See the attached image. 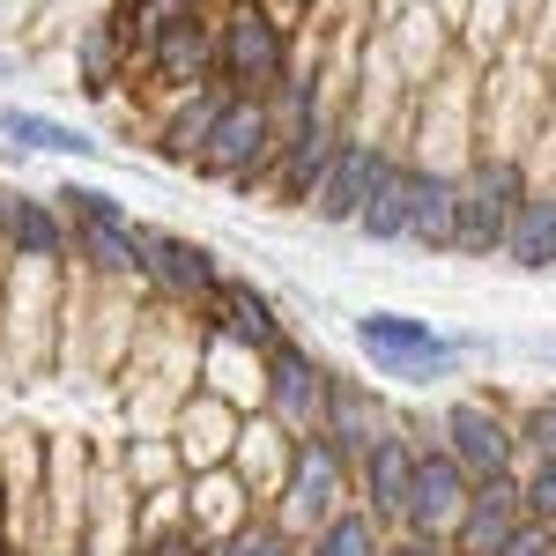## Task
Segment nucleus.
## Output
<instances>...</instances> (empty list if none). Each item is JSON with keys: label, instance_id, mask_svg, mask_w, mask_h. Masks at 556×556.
Here are the masks:
<instances>
[{"label": "nucleus", "instance_id": "5", "mask_svg": "<svg viewBox=\"0 0 556 556\" xmlns=\"http://www.w3.org/2000/svg\"><path fill=\"white\" fill-rule=\"evenodd\" d=\"M275 141H282V119L267 112V97H223L193 149V172L223 178V186H260L275 164Z\"/></svg>", "mask_w": 556, "mask_h": 556}, {"label": "nucleus", "instance_id": "9", "mask_svg": "<svg viewBox=\"0 0 556 556\" xmlns=\"http://www.w3.org/2000/svg\"><path fill=\"white\" fill-rule=\"evenodd\" d=\"M438 445L460 460V475H519V430L513 416L497 408V401H482V393H468V401H453L445 416H438Z\"/></svg>", "mask_w": 556, "mask_h": 556}, {"label": "nucleus", "instance_id": "28", "mask_svg": "<svg viewBox=\"0 0 556 556\" xmlns=\"http://www.w3.org/2000/svg\"><path fill=\"white\" fill-rule=\"evenodd\" d=\"M215 104H223V89H193V97H172V119L156 127V156L164 164H193V149H201V134H208Z\"/></svg>", "mask_w": 556, "mask_h": 556}, {"label": "nucleus", "instance_id": "8", "mask_svg": "<svg viewBox=\"0 0 556 556\" xmlns=\"http://www.w3.org/2000/svg\"><path fill=\"white\" fill-rule=\"evenodd\" d=\"M327 379H334V371L304 342L282 334V342L260 356V416L282 424L290 438H312V430H319V408H327Z\"/></svg>", "mask_w": 556, "mask_h": 556}, {"label": "nucleus", "instance_id": "29", "mask_svg": "<svg viewBox=\"0 0 556 556\" xmlns=\"http://www.w3.org/2000/svg\"><path fill=\"white\" fill-rule=\"evenodd\" d=\"M282 549H290V534H282V527H275L267 513H253L245 527H238V534L208 542V556H282Z\"/></svg>", "mask_w": 556, "mask_h": 556}, {"label": "nucleus", "instance_id": "21", "mask_svg": "<svg viewBox=\"0 0 556 556\" xmlns=\"http://www.w3.org/2000/svg\"><path fill=\"white\" fill-rule=\"evenodd\" d=\"M134 75V52L127 38H119V23L112 15H89L83 30H75V83H83V97H97V104H112V89Z\"/></svg>", "mask_w": 556, "mask_h": 556}, {"label": "nucleus", "instance_id": "17", "mask_svg": "<svg viewBox=\"0 0 556 556\" xmlns=\"http://www.w3.org/2000/svg\"><path fill=\"white\" fill-rule=\"evenodd\" d=\"M0 245L8 260H38V267H67L75 260V230L60 201H30V193H0Z\"/></svg>", "mask_w": 556, "mask_h": 556}, {"label": "nucleus", "instance_id": "18", "mask_svg": "<svg viewBox=\"0 0 556 556\" xmlns=\"http://www.w3.org/2000/svg\"><path fill=\"white\" fill-rule=\"evenodd\" d=\"M290 453H298V438H290L282 424H267V416L253 408V416L238 424V438H230V460H223V468L238 475V482H245V497L267 513V505H275V490H282V475H290Z\"/></svg>", "mask_w": 556, "mask_h": 556}, {"label": "nucleus", "instance_id": "38", "mask_svg": "<svg viewBox=\"0 0 556 556\" xmlns=\"http://www.w3.org/2000/svg\"><path fill=\"white\" fill-rule=\"evenodd\" d=\"M38 556H45V549H38Z\"/></svg>", "mask_w": 556, "mask_h": 556}, {"label": "nucleus", "instance_id": "30", "mask_svg": "<svg viewBox=\"0 0 556 556\" xmlns=\"http://www.w3.org/2000/svg\"><path fill=\"white\" fill-rule=\"evenodd\" d=\"M519 430V460H556V401H534L513 416Z\"/></svg>", "mask_w": 556, "mask_h": 556}, {"label": "nucleus", "instance_id": "13", "mask_svg": "<svg viewBox=\"0 0 556 556\" xmlns=\"http://www.w3.org/2000/svg\"><path fill=\"white\" fill-rule=\"evenodd\" d=\"M416 453H424V445H416L408 430H401V424H386L379 438H371V445H364V453L349 460V490H356V505L379 519V527H393V519H401V497H408Z\"/></svg>", "mask_w": 556, "mask_h": 556}, {"label": "nucleus", "instance_id": "16", "mask_svg": "<svg viewBox=\"0 0 556 556\" xmlns=\"http://www.w3.org/2000/svg\"><path fill=\"white\" fill-rule=\"evenodd\" d=\"M141 282L164 290L172 304H201L223 282V267L201 238H178V230H141Z\"/></svg>", "mask_w": 556, "mask_h": 556}, {"label": "nucleus", "instance_id": "14", "mask_svg": "<svg viewBox=\"0 0 556 556\" xmlns=\"http://www.w3.org/2000/svg\"><path fill=\"white\" fill-rule=\"evenodd\" d=\"M201 334H208V342H230V349L267 356V349L282 342V312H275V298H267V290L238 282V275H223L208 298H201Z\"/></svg>", "mask_w": 556, "mask_h": 556}, {"label": "nucleus", "instance_id": "36", "mask_svg": "<svg viewBox=\"0 0 556 556\" xmlns=\"http://www.w3.org/2000/svg\"><path fill=\"white\" fill-rule=\"evenodd\" d=\"M282 556H298V542H290V549H282Z\"/></svg>", "mask_w": 556, "mask_h": 556}, {"label": "nucleus", "instance_id": "2", "mask_svg": "<svg viewBox=\"0 0 556 556\" xmlns=\"http://www.w3.org/2000/svg\"><path fill=\"white\" fill-rule=\"evenodd\" d=\"M298 67V38L275 30L253 0H215V89L223 97H275Z\"/></svg>", "mask_w": 556, "mask_h": 556}, {"label": "nucleus", "instance_id": "32", "mask_svg": "<svg viewBox=\"0 0 556 556\" xmlns=\"http://www.w3.org/2000/svg\"><path fill=\"white\" fill-rule=\"evenodd\" d=\"M497 556H556V527H542V519H519Z\"/></svg>", "mask_w": 556, "mask_h": 556}, {"label": "nucleus", "instance_id": "12", "mask_svg": "<svg viewBox=\"0 0 556 556\" xmlns=\"http://www.w3.org/2000/svg\"><path fill=\"white\" fill-rule=\"evenodd\" d=\"M386 156H393V141L349 127L342 141H334V156H327V172H319V186H312V201H304V208L319 215V223H356L364 193H371V178L386 172Z\"/></svg>", "mask_w": 556, "mask_h": 556}, {"label": "nucleus", "instance_id": "23", "mask_svg": "<svg viewBox=\"0 0 556 556\" xmlns=\"http://www.w3.org/2000/svg\"><path fill=\"white\" fill-rule=\"evenodd\" d=\"M453 15H460L453 30H460V60H468V67H497L519 45V23H527L519 0H468V8H453Z\"/></svg>", "mask_w": 556, "mask_h": 556}, {"label": "nucleus", "instance_id": "1", "mask_svg": "<svg viewBox=\"0 0 556 556\" xmlns=\"http://www.w3.org/2000/svg\"><path fill=\"white\" fill-rule=\"evenodd\" d=\"M134 60L164 97L215 89V0H149L134 23Z\"/></svg>", "mask_w": 556, "mask_h": 556}, {"label": "nucleus", "instance_id": "20", "mask_svg": "<svg viewBox=\"0 0 556 556\" xmlns=\"http://www.w3.org/2000/svg\"><path fill=\"white\" fill-rule=\"evenodd\" d=\"M178 513H186V527H193L201 542H223V534H238V527H245L260 505L245 497V482H238L230 468H208V475H186Z\"/></svg>", "mask_w": 556, "mask_h": 556}, {"label": "nucleus", "instance_id": "22", "mask_svg": "<svg viewBox=\"0 0 556 556\" xmlns=\"http://www.w3.org/2000/svg\"><path fill=\"white\" fill-rule=\"evenodd\" d=\"M497 253L513 260V267H527V275H549L556 267V186L549 178L527 186V201H519V215H513V230H505Z\"/></svg>", "mask_w": 556, "mask_h": 556}, {"label": "nucleus", "instance_id": "10", "mask_svg": "<svg viewBox=\"0 0 556 556\" xmlns=\"http://www.w3.org/2000/svg\"><path fill=\"white\" fill-rule=\"evenodd\" d=\"M460 505H468V475H460V460H453L445 445H424L393 527H401V534H416V542H445V534H453V519H460Z\"/></svg>", "mask_w": 556, "mask_h": 556}, {"label": "nucleus", "instance_id": "6", "mask_svg": "<svg viewBox=\"0 0 556 556\" xmlns=\"http://www.w3.org/2000/svg\"><path fill=\"white\" fill-rule=\"evenodd\" d=\"M356 349L371 356L379 379L430 386V379H453L475 342H453V334H438L430 319H408V312H364L356 319Z\"/></svg>", "mask_w": 556, "mask_h": 556}, {"label": "nucleus", "instance_id": "4", "mask_svg": "<svg viewBox=\"0 0 556 556\" xmlns=\"http://www.w3.org/2000/svg\"><path fill=\"white\" fill-rule=\"evenodd\" d=\"M52 201H60L67 230H75V253L97 267V282L104 290H134L141 282V230L149 223H134L104 186H60Z\"/></svg>", "mask_w": 556, "mask_h": 556}, {"label": "nucleus", "instance_id": "31", "mask_svg": "<svg viewBox=\"0 0 556 556\" xmlns=\"http://www.w3.org/2000/svg\"><path fill=\"white\" fill-rule=\"evenodd\" d=\"M519 513L556 527V460H527L519 468Z\"/></svg>", "mask_w": 556, "mask_h": 556}, {"label": "nucleus", "instance_id": "11", "mask_svg": "<svg viewBox=\"0 0 556 556\" xmlns=\"http://www.w3.org/2000/svg\"><path fill=\"white\" fill-rule=\"evenodd\" d=\"M238 424H245V408H230V401H215V393H186L172 416H164V445H172L178 475H208L230 460V438H238Z\"/></svg>", "mask_w": 556, "mask_h": 556}, {"label": "nucleus", "instance_id": "19", "mask_svg": "<svg viewBox=\"0 0 556 556\" xmlns=\"http://www.w3.org/2000/svg\"><path fill=\"white\" fill-rule=\"evenodd\" d=\"M379 430H386V401L364 379H342V371H334V379H327V408H319V430H312V438H327L342 460H356Z\"/></svg>", "mask_w": 556, "mask_h": 556}, {"label": "nucleus", "instance_id": "7", "mask_svg": "<svg viewBox=\"0 0 556 556\" xmlns=\"http://www.w3.org/2000/svg\"><path fill=\"white\" fill-rule=\"evenodd\" d=\"M342 505H356V490H349V460L327 445V438H298V453H290V475H282V490H275V505L267 519L304 542L319 519H334Z\"/></svg>", "mask_w": 556, "mask_h": 556}, {"label": "nucleus", "instance_id": "27", "mask_svg": "<svg viewBox=\"0 0 556 556\" xmlns=\"http://www.w3.org/2000/svg\"><path fill=\"white\" fill-rule=\"evenodd\" d=\"M379 549H386V527L364 505H342L334 519H319L298 542V556H379Z\"/></svg>", "mask_w": 556, "mask_h": 556}, {"label": "nucleus", "instance_id": "3", "mask_svg": "<svg viewBox=\"0 0 556 556\" xmlns=\"http://www.w3.org/2000/svg\"><path fill=\"white\" fill-rule=\"evenodd\" d=\"M527 164L519 156H490V149H475L468 164L453 172V253L468 260H490L505 245V230H513L519 201H527Z\"/></svg>", "mask_w": 556, "mask_h": 556}, {"label": "nucleus", "instance_id": "26", "mask_svg": "<svg viewBox=\"0 0 556 556\" xmlns=\"http://www.w3.org/2000/svg\"><path fill=\"white\" fill-rule=\"evenodd\" d=\"M0 141L30 149V156H104V141H89L83 127H60L30 104H0Z\"/></svg>", "mask_w": 556, "mask_h": 556}, {"label": "nucleus", "instance_id": "35", "mask_svg": "<svg viewBox=\"0 0 556 556\" xmlns=\"http://www.w3.org/2000/svg\"><path fill=\"white\" fill-rule=\"evenodd\" d=\"M0 75H15V52H0Z\"/></svg>", "mask_w": 556, "mask_h": 556}, {"label": "nucleus", "instance_id": "25", "mask_svg": "<svg viewBox=\"0 0 556 556\" xmlns=\"http://www.w3.org/2000/svg\"><path fill=\"white\" fill-rule=\"evenodd\" d=\"M408 245L453 253V172L408 164Z\"/></svg>", "mask_w": 556, "mask_h": 556}, {"label": "nucleus", "instance_id": "33", "mask_svg": "<svg viewBox=\"0 0 556 556\" xmlns=\"http://www.w3.org/2000/svg\"><path fill=\"white\" fill-rule=\"evenodd\" d=\"M379 556H445V542H416V534H386Z\"/></svg>", "mask_w": 556, "mask_h": 556}, {"label": "nucleus", "instance_id": "15", "mask_svg": "<svg viewBox=\"0 0 556 556\" xmlns=\"http://www.w3.org/2000/svg\"><path fill=\"white\" fill-rule=\"evenodd\" d=\"M519 519H527L519 513V475H475L468 505H460L453 534H445V556H497Z\"/></svg>", "mask_w": 556, "mask_h": 556}, {"label": "nucleus", "instance_id": "34", "mask_svg": "<svg viewBox=\"0 0 556 556\" xmlns=\"http://www.w3.org/2000/svg\"><path fill=\"white\" fill-rule=\"evenodd\" d=\"M0 556H15V527H8V505H0Z\"/></svg>", "mask_w": 556, "mask_h": 556}, {"label": "nucleus", "instance_id": "37", "mask_svg": "<svg viewBox=\"0 0 556 556\" xmlns=\"http://www.w3.org/2000/svg\"><path fill=\"white\" fill-rule=\"evenodd\" d=\"M0 8H15V0H0Z\"/></svg>", "mask_w": 556, "mask_h": 556}, {"label": "nucleus", "instance_id": "24", "mask_svg": "<svg viewBox=\"0 0 556 556\" xmlns=\"http://www.w3.org/2000/svg\"><path fill=\"white\" fill-rule=\"evenodd\" d=\"M356 230H364L371 245H408V156H401V141H393L386 172L371 178V193H364V208H356Z\"/></svg>", "mask_w": 556, "mask_h": 556}]
</instances>
